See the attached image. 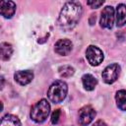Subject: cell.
Returning a JSON list of instances; mask_svg holds the SVG:
<instances>
[{
  "mask_svg": "<svg viewBox=\"0 0 126 126\" xmlns=\"http://www.w3.org/2000/svg\"><path fill=\"white\" fill-rule=\"evenodd\" d=\"M82 13H83V8L79 2L77 1L67 2L63 6L59 14L58 26L64 31L72 30L81 19Z\"/></svg>",
  "mask_w": 126,
  "mask_h": 126,
  "instance_id": "1",
  "label": "cell"
},
{
  "mask_svg": "<svg viewBox=\"0 0 126 126\" xmlns=\"http://www.w3.org/2000/svg\"><path fill=\"white\" fill-rule=\"evenodd\" d=\"M67 92H68L67 84L59 80V81H55L49 87L47 91V96L52 102L59 103L65 99L67 95Z\"/></svg>",
  "mask_w": 126,
  "mask_h": 126,
  "instance_id": "2",
  "label": "cell"
},
{
  "mask_svg": "<svg viewBox=\"0 0 126 126\" xmlns=\"http://www.w3.org/2000/svg\"><path fill=\"white\" fill-rule=\"evenodd\" d=\"M50 112V105L46 99H40L31 110V118L36 123H42L46 120Z\"/></svg>",
  "mask_w": 126,
  "mask_h": 126,
  "instance_id": "3",
  "label": "cell"
},
{
  "mask_svg": "<svg viewBox=\"0 0 126 126\" xmlns=\"http://www.w3.org/2000/svg\"><path fill=\"white\" fill-rule=\"evenodd\" d=\"M86 57L91 65L97 66L103 60V53L98 47L94 45H90L86 50Z\"/></svg>",
  "mask_w": 126,
  "mask_h": 126,
  "instance_id": "4",
  "label": "cell"
},
{
  "mask_svg": "<svg viewBox=\"0 0 126 126\" xmlns=\"http://www.w3.org/2000/svg\"><path fill=\"white\" fill-rule=\"evenodd\" d=\"M119 73H120V67L118 64L116 63H113V64H110L108 65L107 67L104 68V70L102 71V79L103 81L106 83V84H112L114 83L118 76H119Z\"/></svg>",
  "mask_w": 126,
  "mask_h": 126,
  "instance_id": "5",
  "label": "cell"
},
{
  "mask_svg": "<svg viewBox=\"0 0 126 126\" xmlns=\"http://www.w3.org/2000/svg\"><path fill=\"white\" fill-rule=\"evenodd\" d=\"M114 9L111 6H106L102 12L100 17V27L104 29H112L114 24Z\"/></svg>",
  "mask_w": 126,
  "mask_h": 126,
  "instance_id": "6",
  "label": "cell"
},
{
  "mask_svg": "<svg viewBox=\"0 0 126 126\" xmlns=\"http://www.w3.org/2000/svg\"><path fill=\"white\" fill-rule=\"evenodd\" d=\"M94 109L91 105H86L79 110V123L82 126H87L94 120Z\"/></svg>",
  "mask_w": 126,
  "mask_h": 126,
  "instance_id": "7",
  "label": "cell"
},
{
  "mask_svg": "<svg viewBox=\"0 0 126 126\" xmlns=\"http://www.w3.org/2000/svg\"><path fill=\"white\" fill-rule=\"evenodd\" d=\"M72 47H73V44H72L71 40H69L67 38H64V39H59L55 43L54 50L57 54L65 56V55H68L71 52Z\"/></svg>",
  "mask_w": 126,
  "mask_h": 126,
  "instance_id": "8",
  "label": "cell"
},
{
  "mask_svg": "<svg viewBox=\"0 0 126 126\" xmlns=\"http://www.w3.org/2000/svg\"><path fill=\"white\" fill-rule=\"evenodd\" d=\"M16 12V4L13 1H1L0 2V13L6 18L10 19L14 16Z\"/></svg>",
  "mask_w": 126,
  "mask_h": 126,
  "instance_id": "9",
  "label": "cell"
},
{
  "mask_svg": "<svg viewBox=\"0 0 126 126\" xmlns=\"http://www.w3.org/2000/svg\"><path fill=\"white\" fill-rule=\"evenodd\" d=\"M14 79L17 83H19L22 86L30 84L33 79V73L30 70L25 71H17L14 75Z\"/></svg>",
  "mask_w": 126,
  "mask_h": 126,
  "instance_id": "10",
  "label": "cell"
},
{
  "mask_svg": "<svg viewBox=\"0 0 126 126\" xmlns=\"http://www.w3.org/2000/svg\"><path fill=\"white\" fill-rule=\"evenodd\" d=\"M126 24V5L119 4L116 8V25L122 27Z\"/></svg>",
  "mask_w": 126,
  "mask_h": 126,
  "instance_id": "11",
  "label": "cell"
},
{
  "mask_svg": "<svg viewBox=\"0 0 126 126\" xmlns=\"http://www.w3.org/2000/svg\"><path fill=\"white\" fill-rule=\"evenodd\" d=\"M82 83L87 91H93L97 85V80L91 74H85L82 77Z\"/></svg>",
  "mask_w": 126,
  "mask_h": 126,
  "instance_id": "12",
  "label": "cell"
},
{
  "mask_svg": "<svg viewBox=\"0 0 126 126\" xmlns=\"http://www.w3.org/2000/svg\"><path fill=\"white\" fill-rule=\"evenodd\" d=\"M0 126H21L19 118L13 114H6L1 119Z\"/></svg>",
  "mask_w": 126,
  "mask_h": 126,
  "instance_id": "13",
  "label": "cell"
},
{
  "mask_svg": "<svg viewBox=\"0 0 126 126\" xmlns=\"http://www.w3.org/2000/svg\"><path fill=\"white\" fill-rule=\"evenodd\" d=\"M115 100H116L117 107L120 110H126V91L125 90H120L116 93Z\"/></svg>",
  "mask_w": 126,
  "mask_h": 126,
  "instance_id": "14",
  "label": "cell"
},
{
  "mask_svg": "<svg viewBox=\"0 0 126 126\" xmlns=\"http://www.w3.org/2000/svg\"><path fill=\"white\" fill-rule=\"evenodd\" d=\"M12 53H13L12 45L8 42H2L1 43V58H2V60L10 59Z\"/></svg>",
  "mask_w": 126,
  "mask_h": 126,
  "instance_id": "15",
  "label": "cell"
},
{
  "mask_svg": "<svg viewBox=\"0 0 126 126\" xmlns=\"http://www.w3.org/2000/svg\"><path fill=\"white\" fill-rule=\"evenodd\" d=\"M58 72H59V75L62 77V78H69L71 76L74 75L75 73V70L72 66L70 65H63L61 67H59L58 69Z\"/></svg>",
  "mask_w": 126,
  "mask_h": 126,
  "instance_id": "16",
  "label": "cell"
},
{
  "mask_svg": "<svg viewBox=\"0 0 126 126\" xmlns=\"http://www.w3.org/2000/svg\"><path fill=\"white\" fill-rule=\"evenodd\" d=\"M60 109H55L52 114H51V122L52 124H57L59 121V117H60Z\"/></svg>",
  "mask_w": 126,
  "mask_h": 126,
  "instance_id": "17",
  "label": "cell"
},
{
  "mask_svg": "<svg viewBox=\"0 0 126 126\" xmlns=\"http://www.w3.org/2000/svg\"><path fill=\"white\" fill-rule=\"evenodd\" d=\"M87 4H88L91 8H93V9H96V8L100 7V6L103 4V1H88Z\"/></svg>",
  "mask_w": 126,
  "mask_h": 126,
  "instance_id": "18",
  "label": "cell"
},
{
  "mask_svg": "<svg viewBox=\"0 0 126 126\" xmlns=\"http://www.w3.org/2000/svg\"><path fill=\"white\" fill-rule=\"evenodd\" d=\"M93 126H107V125H106V123H105L104 121H102V120H97Z\"/></svg>",
  "mask_w": 126,
  "mask_h": 126,
  "instance_id": "19",
  "label": "cell"
},
{
  "mask_svg": "<svg viewBox=\"0 0 126 126\" xmlns=\"http://www.w3.org/2000/svg\"><path fill=\"white\" fill-rule=\"evenodd\" d=\"M95 22V16L94 15H92L91 19H90V25H94Z\"/></svg>",
  "mask_w": 126,
  "mask_h": 126,
  "instance_id": "20",
  "label": "cell"
}]
</instances>
